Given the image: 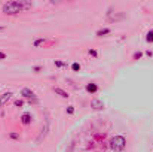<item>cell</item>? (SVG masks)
<instances>
[{
	"mask_svg": "<svg viewBox=\"0 0 153 152\" xmlns=\"http://www.w3.org/2000/svg\"><path fill=\"white\" fill-rule=\"evenodd\" d=\"M21 10H22V4L19 1H7L3 6V12L6 15H15V13L21 12Z\"/></svg>",
	"mask_w": 153,
	"mask_h": 152,
	"instance_id": "cell-1",
	"label": "cell"
},
{
	"mask_svg": "<svg viewBox=\"0 0 153 152\" xmlns=\"http://www.w3.org/2000/svg\"><path fill=\"white\" fill-rule=\"evenodd\" d=\"M125 145H126V140L123 136H114L111 140H110V148L114 152H120L125 149Z\"/></svg>",
	"mask_w": 153,
	"mask_h": 152,
	"instance_id": "cell-2",
	"label": "cell"
},
{
	"mask_svg": "<svg viewBox=\"0 0 153 152\" xmlns=\"http://www.w3.org/2000/svg\"><path fill=\"white\" fill-rule=\"evenodd\" d=\"M21 96H24L25 99H31V97H34V93H33L30 88H24V90L21 91Z\"/></svg>",
	"mask_w": 153,
	"mask_h": 152,
	"instance_id": "cell-3",
	"label": "cell"
},
{
	"mask_svg": "<svg viewBox=\"0 0 153 152\" xmlns=\"http://www.w3.org/2000/svg\"><path fill=\"white\" fill-rule=\"evenodd\" d=\"M12 97V93L10 91H7V93H4V94H1V97H0V106H3L6 101L9 100Z\"/></svg>",
	"mask_w": 153,
	"mask_h": 152,
	"instance_id": "cell-4",
	"label": "cell"
},
{
	"mask_svg": "<svg viewBox=\"0 0 153 152\" xmlns=\"http://www.w3.org/2000/svg\"><path fill=\"white\" fill-rule=\"evenodd\" d=\"M91 106H92L94 109L100 110V109H102V107H104V103H102L101 100H92V101H91Z\"/></svg>",
	"mask_w": 153,
	"mask_h": 152,
	"instance_id": "cell-5",
	"label": "cell"
},
{
	"mask_svg": "<svg viewBox=\"0 0 153 152\" xmlns=\"http://www.w3.org/2000/svg\"><path fill=\"white\" fill-rule=\"evenodd\" d=\"M21 122L25 124V125L30 124V122H31V115H30V113H24V115L21 116Z\"/></svg>",
	"mask_w": 153,
	"mask_h": 152,
	"instance_id": "cell-6",
	"label": "cell"
},
{
	"mask_svg": "<svg viewBox=\"0 0 153 152\" xmlns=\"http://www.w3.org/2000/svg\"><path fill=\"white\" fill-rule=\"evenodd\" d=\"M86 90H88L89 93H95V91L98 90V87H97L95 84H88V85H86Z\"/></svg>",
	"mask_w": 153,
	"mask_h": 152,
	"instance_id": "cell-7",
	"label": "cell"
},
{
	"mask_svg": "<svg viewBox=\"0 0 153 152\" xmlns=\"http://www.w3.org/2000/svg\"><path fill=\"white\" fill-rule=\"evenodd\" d=\"M55 93L58 94V96H61V97H64V99H67L68 96H67V93L64 91V90H61V88H55Z\"/></svg>",
	"mask_w": 153,
	"mask_h": 152,
	"instance_id": "cell-8",
	"label": "cell"
},
{
	"mask_svg": "<svg viewBox=\"0 0 153 152\" xmlns=\"http://www.w3.org/2000/svg\"><path fill=\"white\" fill-rule=\"evenodd\" d=\"M110 33V30L108 28H104V30H100L98 33H97V36H102V34H108Z\"/></svg>",
	"mask_w": 153,
	"mask_h": 152,
	"instance_id": "cell-9",
	"label": "cell"
},
{
	"mask_svg": "<svg viewBox=\"0 0 153 152\" xmlns=\"http://www.w3.org/2000/svg\"><path fill=\"white\" fill-rule=\"evenodd\" d=\"M146 40H147V42H153V31H149V33H147Z\"/></svg>",
	"mask_w": 153,
	"mask_h": 152,
	"instance_id": "cell-10",
	"label": "cell"
},
{
	"mask_svg": "<svg viewBox=\"0 0 153 152\" xmlns=\"http://www.w3.org/2000/svg\"><path fill=\"white\" fill-rule=\"evenodd\" d=\"M71 69L77 72V70H80V64H77V63H73V66H71Z\"/></svg>",
	"mask_w": 153,
	"mask_h": 152,
	"instance_id": "cell-11",
	"label": "cell"
},
{
	"mask_svg": "<svg viewBox=\"0 0 153 152\" xmlns=\"http://www.w3.org/2000/svg\"><path fill=\"white\" fill-rule=\"evenodd\" d=\"M43 42H45L43 39H39V40H36V42H34V46H39V45H40V43H43Z\"/></svg>",
	"mask_w": 153,
	"mask_h": 152,
	"instance_id": "cell-12",
	"label": "cell"
},
{
	"mask_svg": "<svg viewBox=\"0 0 153 152\" xmlns=\"http://www.w3.org/2000/svg\"><path fill=\"white\" fill-rule=\"evenodd\" d=\"M55 64H56L58 67H64V66H65V64H64L62 61H55Z\"/></svg>",
	"mask_w": 153,
	"mask_h": 152,
	"instance_id": "cell-13",
	"label": "cell"
},
{
	"mask_svg": "<svg viewBox=\"0 0 153 152\" xmlns=\"http://www.w3.org/2000/svg\"><path fill=\"white\" fill-rule=\"evenodd\" d=\"M67 112H68V113H73V112H74L73 106H68V107H67Z\"/></svg>",
	"mask_w": 153,
	"mask_h": 152,
	"instance_id": "cell-14",
	"label": "cell"
},
{
	"mask_svg": "<svg viewBox=\"0 0 153 152\" xmlns=\"http://www.w3.org/2000/svg\"><path fill=\"white\" fill-rule=\"evenodd\" d=\"M15 106H19V107H21V106H22V100H16L15 101Z\"/></svg>",
	"mask_w": 153,
	"mask_h": 152,
	"instance_id": "cell-15",
	"label": "cell"
},
{
	"mask_svg": "<svg viewBox=\"0 0 153 152\" xmlns=\"http://www.w3.org/2000/svg\"><path fill=\"white\" fill-rule=\"evenodd\" d=\"M10 137H12V139H18V134H16V133H10Z\"/></svg>",
	"mask_w": 153,
	"mask_h": 152,
	"instance_id": "cell-16",
	"label": "cell"
},
{
	"mask_svg": "<svg viewBox=\"0 0 153 152\" xmlns=\"http://www.w3.org/2000/svg\"><path fill=\"white\" fill-rule=\"evenodd\" d=\"M6 58V54H3V52H0V60H4Z\"/></svg>",
	"mask_w": 153,
	"mask_h": 152,
	"instance_id": "cell-17",
	"label": "cell"
},
{
	"mask_svg": "<svg viewBox=\"0 0 153 152\" xmlns=\"http://www.w3.org/2000/svg\"><path fill=\"white\" fill-rule=\"evenodd\" d=\"M0 30H3V27H1V25H0Z\"/></svg>",
	"mask_w": 153,
	"mask_h": 152,
	"instance_id": "cell-18",
	"label": "cell"
}]
</instances>
